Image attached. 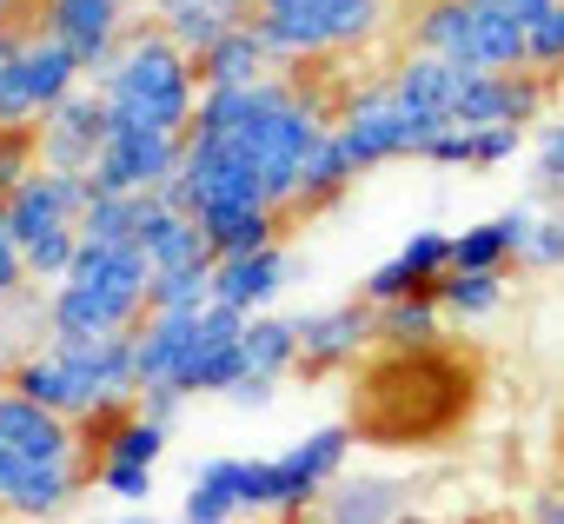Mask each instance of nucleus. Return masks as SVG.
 <instances>
[{
  "instance_id": "nucleus-47",
  "label": "nucleus",
  "mask_w": 564,
  "mask_h": 524,
  "mask_svg": "<svg viewBox=\"0 0 564 524\" xmlns=\"http://www.w3.org/2000/svg\"><path fill=\"white\" fill-rule=\"evenodd\" d=\"M471 8H485V0H471Z\"/></svg>"
},
{
  "instance_id": "nucleus-21",
  "label": "nucleus",
  "mask_w": 564,
  "mask_h": 524,
  "mask_svg": "<svg viewBox=\"0 0 564 524\" xmlns=\"http://www.w3.org/2000/svg\"><path fill=\"white\" fill-rule=\"evenodd\" d=\"M293 286V252L286 239L279 245H259V252H239V259H219L213 266V299L232 306V313H272V299Z\"/></svg>"
},
{
  "instance_id": "nucleus-20",
  "label": "nucleus",
  "mask_w": 564,
  "mask_h": 524,
  "mask_svg": "<svg viewBox=\"0 0 564 524\" xmlns=\"http://www.w3.org/2000/svg\"><path fill=\"white\" fill-rule=\"evenodd\" d=\"M452 273V232H412L392 259L366 273V293L372 306H392V299H412V293H438V280Z\"/></svg>"
},
{
  "instance_id": "nucleus-39",
  "label": "nucleus",
  "mask_w": 564,
  "mask_h": 524,
  "mask_svg": "<svg viewBox=\"0 0 564 524\" xmlns=\"http://www.w3.org/2000/svg\"><path fill=\"white\" fill-rule=\"evenodd\" d=\"M193 399L186 392H173V385H153V392H140V412L147 418H166V425H180V412H186Z\"/></svg>"
},
{
  "instance_id": "nucleus-42",
  "label": "nucleus",
  "mask_w": 564,
  "mask_h": 524,
  "mask_svg": "<svg viewBox=\"0 0 564 524\" xmlns=\"http://www.w3.org/2000/svg\"><path fill=\"white\" fill-rule=\"evenodd\" d=\"M21 41H28V34H21L14 21H0V74H8V67H14V54H21Z\"/></svg>"
},
{
  "instance_id": "nucleus-8",
  "label": "nucleus",
  "mask_w": 564,
  "mask_h": 524,
  "mask_svg": "<svg viewBox=\"0 0 564 524\" xmlns=\"http://www.w3.org/2000/svg\"><path fill=\"white\" fill-rule=\"evenodd\" d=\"M524 41L531 28L505 0H485V8H471V0H425L412 14V47L465 74H524Z\"/></svg>"
},
{
  "instance_id": "nucleus-13",
  "label": "nucleus",
  "mask_w": 564,
  "mask_h": 524,
  "mask_svg": "<svg viewBox=\"0 0 564 524\" xmlns=\"http://www.w3.org/2000/svg\"><path fill=\"white\" fill-rule=\"evenodd\" d=\"M166 445H173V425H166V418H147V412L133 405L127 418H113V425L94 438V491H107V498H120V504H147Z\"/></svg>"
},
{
  "instance_id": "nucleus-28",
  "label": "nucleus",
  "mask_w": 564,
  "mask_h": 524,
  "mask_svg": "<svg viewBox=\"0 0 564 524\" xmlns=\"http://www.w3.org/2000/svg\"><path fill=\"white\" fill-rule=\"evenodd\" d=\"M246 379H272V385H286L300 372V319L293 313H252L246 319Z\"/></svg>"
},
{
  "instance_id": "nucleus-26",
  "label": "nucleus",
  "mask_w": 564,
  "mask_h": 524,
  "mask_svg": "<svg viewBox=\"0 0 564 524\" xmlns=\"http://www.w3.org/2000/svg\"><path fill=\"white\" fill-rule=\"evenodd\" d=\"M180 517L186 524H239V517H252V504H246V458H199L193 478H186Z\"/></svg>"
},
{
  "instance_id": "nucleus-1",
  "label": "nucleus",
  "mask_w": 564,
  "mask_h": 524,
  "mask_svg": "<svg viewBox=\"0 0 564 524\" xmlns=\"http://www.w3.org/2000/svg\"><path fill=\"white\" fill-rule=\"evenodd\" d=\"M193 133L232 140L259 166L272 206L286 212L300 199V179H306L319 140L333 133V120L319 113L313 94H300L286 74H272V80H252V87H206L199 113H193Z\"/></svg>"
},
{
  "instance_id": "nucleus-41",
  "label": "nucleus",
  "mask_w": 564,
  "mask_h": 524,
  "mask_svg": "<svg viewBox=\"0 0 564 524\" xmlns=\"http://www.w3.org/2000/svg\"><path fill=\"white\" fill-rule=\"evenodd\" d=\"M531 524H564V491H544V498H531Z\"/></svg>"
},
{
  "instance_id": "nucleus-14",
  "label": "nucleus",
  "mask_w": 564,
  "mask_h": 524,
  "mask_svg": "<svg viewBox=\"0 0 564 524\" xmlns=\"http://www.w3.org/2000/svg\"><path fill=\"white\" fill-rule=\"evenodd\" d=\"M34 34L61 41V47L87 67V80H100L107 61H113L140 28H133V0H41V28H34Z\"/></svg>"
},
{
  "instance_id": "nucleus-24",
  "label": "nucleus",
  "mask_w": 564,
  "mask_h": 524,
  "mask_svg": "<svg viewBox=\"0 0 564 524\" xmlns=\"http://www.w3.org/2000/svg\"><path fill=\"white\" fill-rule=\"evenodd\" d=\"M392 100L405 107V113H419V120H432V127H452V107H458V94H465V67H452V61H438V54H405L399 67H392Z\"/></svg>"
},
{
  "instance_id": "nucleus-46",
  "label": "nucleus",
  "mask_w": 564,
  "mask_h": 524,
  "mask_svg": "<svg viewBox=\"0 0 564 524\" xmlns=\"http://www.w3.org/2000/svg\"><path fill=\"white\" fill-rule=\"evenodd\" d=\"M14 8H21V0H0V21H8V14H14Z\"/></svg>"
},
{
  "instance_id": "nucleus-6",
  "label": "nucleus",
  "mask_w": 564,
  "mask_h": 524,
  "mask_svg": "<svg viewBox=\"0 0 564 524\" xmlns=\"http://www.w3.org/2000/svg\"><path fill=\"white\" fill-rule=\"evenodd\" d=\"M87 206H94V179L87 173H54V166H34L8 199H0L34 286H61L74 273V259L87 245V232H80Z\"/></svg>"
},
{
  "instance_id": "nucleus-22",
  "label": "nucleus",
  "mask_w": 564,
  "mask_h": 524,
  "mask_svg": "<svg viewBox=\"0 0 564 524\" xmlns=\"http://www.w3.org/2000/svg\"><path fill=\"white\" fill-rule=\"evenodd\" d=\"M405 511H412V484L392 478V471H346V478L313 504L319 524H399Z\"/></svg>"
},
{
  "instance_id": "nucleus-33",
  "label": "nucleus",
  "mask_w": 564,
  "mask_h": 524,
  "mask_svg": "<svg viewBox=\"0 0 564 524\" xmlns=\"http://www.w3.org/2000/svg\"><path fill=\"white\" fill-rule=\"evenodd\" d=\"M186 306H213V266L153 273V286H147V313H186Z\"/></svg>"
},
{
  "instance_id": "nucleus-18",
  "label": "nucleus",
  "mask_w": 564,
  "mask_h": 524,
  "mask_svg": "<svg viewBox=\"0 0 564 524\" xmlns=\"http://www.w3.org/2000/svg\"><path fill=\"white\" fill-rule=\"evenodd\" d=\"M107 133H113L107 94L87 80L74 100H61V107L41 120L34 146H41V166H54V173H94V160L107 153Z\"/></svg>"
},
{
  "instance_id": "nucleus-23",
  "label": "nucleus",
  "mask_w": 564,
  "mask_h": 524,
  "mask_svg": "<svg viewBox=\"0 0 564 524\" xmlns=\"http://www.w3.org/2000/svg\"><path fill=\"white\" fill-rule=\"evenodd\" d=\"M531 226H538V206H505V212L452 232V273H505L511 259H524Z\"/></svg>"
},
{
  "instance_id": "nucleus-4",
  "label": "nucleus",
  "mask_w": 564,
  "mask_h": 524,
  "mask_svg": "<svg viewBox=\"0 0 564 524\" xmlns=\"http://www.w3.org/2000/svg\"><path fill=\"white\" fill-rule=\"evenodd\" d=\"M147 286L153 266L140 245L87 239L74 273L47 286V339H127L147 319Z\"/></svg>"
},
{
  "instance_id": "nucleus-40",
  "label": "nucleus",
  "mask_w": 564,
  "mask_h": 524,
  "mask_svg": "<svg viewBox=\"0 0 564 524\" xmlns=\"http://www.w3.org/2000/svg\"><path fill=\"white\" fill-rule=\"evenodd\" d=\"M272 392H279V385H272V379H239V385H232V392H226V399H232V405H239V412H259V405H272Z\"/></svg>"
},
{
  "instance_id": "nucleus-29",
  "label": "nucleus",
  "mask_w": 564,
  "mask_h": 524,
  "mask_svg": "<svg viewBox=\"0 0 564 524\" xmlns=\"http://www.w3.org/2000/svg\"><path fill=\"white\" fill-rule=\"evenodd\" d=\"M524 133L518 127H438V140L425 146L432 166H465V173H491L505 160H518Z\"/></svg>"
},
{
  "instance_id": "nucleus-45",
  "label": "nucleus",
  "mask_w": 564,
  "mask_h": 524,
  "mask_svg": "<svg viewBox=\"0 0 564 524\" xmlns=\"http://www.w3.org/2000/svg\"><path fill=\"white\" fill-rule=\"evenodd\" d=\"M399 524H438V517H425V511H405V517H399Z\"/></svg>"
},
{
  "instance_id": "nucleus-2",
  "label": "nucleus",
  "mask_w": 564,
  "mask_h": 524,
  "mask_svg": "<svg viewBox=\"0 0 564 524\" xmlns=\"http://www.w3.org/2000/svg\"><path fill=\"white\" fill-rule=\"evenodd\" d=\"M87 484H94V438L14 385L0 392V517L54 524L80 504Z\"/></svg>"
},
{
  "instance_id": "nucleus-3",
  "label": "nucleus",
  "mask_w": 564,
  "mask_h": 524,
  "mask_svg": "<svg viewBox=\"0 0 564 524\" xmlns=\"http://www.w3.org/2000/svg\"><path fill=\"white\" fill-rule=\"evenodd\" d=\"M14 392H28L34 405L74 418L94 438V432H107L113 418H127L140 405L133 332L127 339H47V346H28L21 365H14Z\"/></svg>"
},
{
  "instance_id": "nucleus-35",
  "label": "nucleus",
  "mask_w": 564,
  "mask_h": 524,
  "mask_svg": "<svg viewBox=\"0 0 564 524\" xmlns=\"http://www.w3.org/2000/svg\"><path fill=\"white\" fill-rule=\"evenodd\" d=\"M531 179H538V193L564 199V120L538 127V140H531Z\"/></svg>"
},
{
  "instance_id": "nucleus-44",
  "label": "nucleus",
  "mask_w": 564,
  "mask_h": 524,
  "mask_svg": "<svg viewBox=\"0 0 564 524\" xmlns=\"http://www.w3.org/2000/svg\"><path fill=\"white\" fill-rule=\"evenodd\" d=\"M107 524H186V517H147V511H127V517H107Z\"/></svg>"
},
{
  "instance_id": "nucleus-5",
  "label": "nucleus",
  "mask_w": 564,
  "mask_h": 524,
  "mask_svg": "<svg viewBox=\"0 0 564 524\" xmlns=\"http://www.w3.org/2000/svg\"><path fill=\"white\" fill-rule=\"evenodd\" d=\"M107 94V113L113 127H147V133H193V113H199V67L180 41H166L160 28H140L113 61L107 74L94 80Z\"/></svg>"
},
{
  "instance_id": "nucleus-9",
  "label": "nucleus",
  "mask_w": 564,
  "mask_h": 524,
  "mask_svg": "<svg viewBox=\"0 0 564 524\" xmlns=\"http://www.w3.org/2000/svg\"><path fill=\"white\" fill-rule=\"evenodd\" d=\"M252 28L265 34L279 67H300L379 41L386 0H252Z\"/></svg>"
},
{
  "instance_id": "nucleus-10",
  "label": "nucleus",
  "mask_w": 564,
  "mask_h": 524,
  "mask_svg": "<svg viewBox=\"0 0 564 524\" xmlns=\"http://www.w3.org/2000/svg\"><path fill=\"white\" fill-rule=\"evenodd\" d=\"M173 193L199 219L206 239L226 232V226H239V219H252V212H279L272 193H265V179H259V166L232 140H213V133H186V166H180Z\"/></svg>"
},
{
  "instance_id": "nucleus-32",
  "label": "nucleus",
  "mask_w": 564,
  "mask_h": 524,
  "mask_svg": "<svg viewBox=\"0 0 564 524\" xmlns=\"http://www.w3.org/2000/svg\"><path fill=\"white\" fill-rule=\"evenodd\" d=\"M352 179H359V166H352V160H346V146L326 133V140H319V153H313V166H306V179H300V199H293V206H300V212L339 206Z\"/></svg>"
},
{
  "instance_id": "nucleus-15",
  "label": "nucleus",
  "mask_w": 564,
  "mask_h": 524,
  "mask_svg": "<svg viewBox=\"0 0 564 524\" xmlns=\"http://www.w3.org/2000/svg\"><path fill=\"white\" fill-rule=\"evenodd\" d=\"M186 166V140L180 133H147V127H113L107 153L94 160V193H173Z\"/></svg>"
},
{
  "instance_id": "nucleus-7",
  "label": "nucleus",
  "mask_w": 564,
  "mask_h": 524,
  "mask_svg": "<svg viewBox=\"0 0 564 524\" xmlns=\"http://www.w3.org/2000/svg\"><path fill=\"white\" fill-rule=\"evenodd\" d=\"M352 445H359V432L333 418V425H313L306 438H293L286 451L246 458V504L265 511V517H306L346 478Z\"/></svg>"
},
{
  "instance_id": "nucleus-30",
  "label": "nucleus",
  "mask_w": 564,
  "mask_h": 524,
  "mask_svg": "<svg viewBox=\"0 0 564 524\" xmlns=\"http://www.w3.org/2000/svg\"><path fill=\"white\" fill-rule=\"evenodd\" d=\"M438 332H445L438 293H412V299L379 306V346H386V352H432Z\"/></svg>"
},
{
  "instance_id": "nucleus-19",
  "label": "nucleus",
  "mask_w": 564,
  "mask_h": 524,
  "mask_svg": "<svg viewBox=\"0 0 564 524\" xmlns=\"http://www.w3.org/2000/svg\"><path fill=\"white\" fill-rule=\"evenodd\" d=\"M133 245L147 252L153 273H180V266H219L199 219L180 206V193H140V226H133Z\"/></svg>"
},
{
  "instance_id": "nucleus-25",
  "label": "nucleus",
  "mask_w": 564,
  "mask_h": 524,
  "mask_svg": "<svg viewBox=\"0 0 564 524\" xmlns=\"http://www.w3.org/2000/svg\"><path fill=\"white\" fill-rule=\"evenodd\" d=\"M193 67H199V87H252V80L286 74V67H279V54L265 47V34H259L252 21L226 28L206 54H193Z\"/></svg>"
},
{
  "instance_id": "nucleus-43",
  "label": "nucleus",
  "mask_w": 564,
  "mask_h": 524,
  "mask_svg": "<svg viewBox=\"0 0 564 524\" xmlns=\"http://www.w3.org/2000/svg\"><path fill=\"white\" fill-rule=\"evenodd\" d=\"M14 365H21V346H14L8 332H0V392H8V385H14Z\"/></svg>"
},
{
  "instance_id": "nucleus-38",
  "label": "nucleus",
  "mask_w": 564,
  "mask_h": 524,
  "mask_svg": "<svg viewBox=\"0 0 564 524\" xmlns=\"http://www.w3.org/2000/svg\"><path fill=\"white\" fill-rule=\"evenodd\" d=\"M34 280H28V259H21V245H14V232H8V212H0V319H8V306L28 293Z\"/></svg>"
},
{
  "instance_id": "nucleus-16",
  "label": "nucleus",
  "mask_w": 564,
  "mask_h": 524,
  "mask_svg": "<svg viewBox=\"0 0 564 524\" xmlns=\"http://www.w3.org/2000/svg\"><path fill=\"white\" fill-rule=\"evenodd\" d=\"M300 319V372L326 379V372H352L372 346H379V306L372 299H339V306H313L293 313Z\"/></svg>"
},
{
  "instance_id": "nucleus-37",
  "label": "nucleus",
  "mask_w": 564,
  "mask_h": 524,
  "mask_svg": "<svg viewBox=\"0 0 564 524\" xmlns=\"http://www.w3.org/2000/svg\"><path fill=\"white\" fill-rule=\"evenodd\" d=\"M41 166V146H34V133H0V199H8L28 173Z\"/></svg>"
},
{
  "instance_id": "nucleus-27",
  "label": "nucleus",
  "mask_w": 564,
  "mask_h": 524,
  "mask_svg": "<svg viewBox=\"0 0 564 524\" xmlns=\"http://www.w3.org/2000/svg\"><path fill=\"white\" fill-rule=\"evenodd\" d=\"M239 21H252V0H153V28L186 54H206Z\"/></svg>"
},
{
  "instance_id": "nucleus-17",
  "label": "nucleus",
  "mask_w": 564,
  "mask_h": 524,
  "mask_svg": "<svg viewBox=\"0 0 564 524\" xmlns=\"http://www.w3.org/2000/svg\"><path fill=\"white\" fill-rule=\"evenodd\" d=\"M239 339H246V313H232V306L213 299L199 313V332H193V352H186L173 392H186V399H226L246 379V346Z\"/></svg>"
},
{
  "instance_id": "nucleus-36",
  "label": "nucleus",
  "mask_w": 564,
  "mask_h": 524,
  "mask_svg": "<svg viewBox=\"0 0 564 524\" xmlns=\"http://www.w3.org/2000/svg\"><path fill=\"white\" fill-rule=\"evenodd\" d=\"M524 266L531 273H557L564 266V206H538L531 245H524Z\"/></svg>"
},
{
  "instance_id": "nucleus-11",
  "label": "nucleus",
  "mask_w": 564,
  "mask_h": 524,
  "mask_svg": "<svg viewBox=\"0 0 564 524\" xmlns=\"http://www.w3.org/2000/svg\"><path fill=\"white\" fill-rule=\"evenodd\" d=\"M80 87H87V67L61 41L28 34L21 54H14V67L0 74V133H41V120L61 100H74Z\"/></svg>"
},
{
  "instance_id": "nucleus-12",
  "label": "nucleus",
  "mask_w": 564,
  "mask_h": 524,
  "mask_svg": "<svg viewBox=\"0 0 564 524\" xmlns=\"http://www.w3.org/2000/svg\"><path fill=\"white\" fill-rule=\"evenodd\" d=\"M333 140L346 146V160L359 173H372V166H392V160H425V146L438 140V127L419 120V113H405L392 100V87H366L333 120Z\"/></svg>"
},
{
  "instance_id": "nucleus-31",
  "label": "nucleus",
  "mask_w": 564,
  "mask_h": 524,
  "mask_svg": "<svg viewBox=\"0 0 564 524\" xmlns=\"http://www.w3.org/2000/svg\"><path fill=\"white\" fill-rule=\"evenodd\" d=\"M505 306V273H445L438 280V313L458 326H478Z\"/></svg>"
},
{
  "instance_id": "nucleus-34",
  "label": "nucleus",
  "mask_w": 564,
  "mask_h": 524,
  "mask_svg": "<svg viewBox=\"0 0 564 524\" xmlns=\"http://www.w3.org/2000/svg\"><path fill=\"white\" fill-rule=\"evenodd\" d=\"M524 67H531L538 80H557V74H564V0H551V14L531 28V41H524Z\"/></svg>"
}]
</instances>
